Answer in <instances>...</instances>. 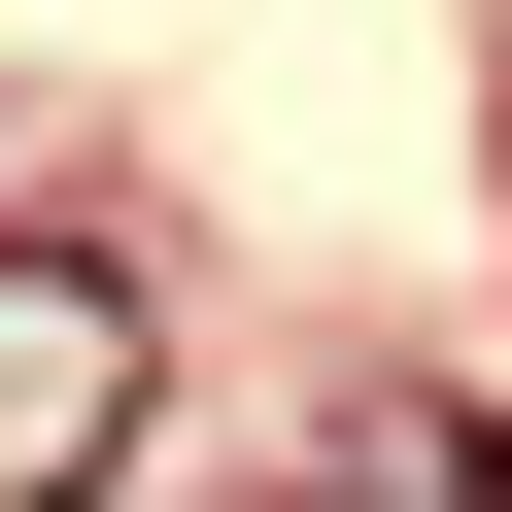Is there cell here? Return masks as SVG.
I'll list each match as a JSON object with an SVG mask.
<instances>
[{
	"label": "cell",
	"instance_id": "2",
	"mask_svg": "<svg viewBox=\"0 0 512 512\" xmlns=\"http://www.w3.org/2000/svg\"><path fill=\"white\" fill-rule=\"evenodd\" d=\"M342 512H512V410H444V376H342Z\"/></svg>",
	"mask_w": 512,
	"mask_h": 512
},
{
	"label": "cell",
	"instance_id": "1",
	"mask_svg": "<svg viewBox=\"0 0 512 512\" xmlns=\"http://www.w3.org/2000/svg\"><path fill=\"white\" fill-rule=\"evenodd\" d=\"M103 478H137V274L0 239V512H103Z\"/></svg>",
	"mask_w": 512,
	"mask_h": 512
}]
</instances>
